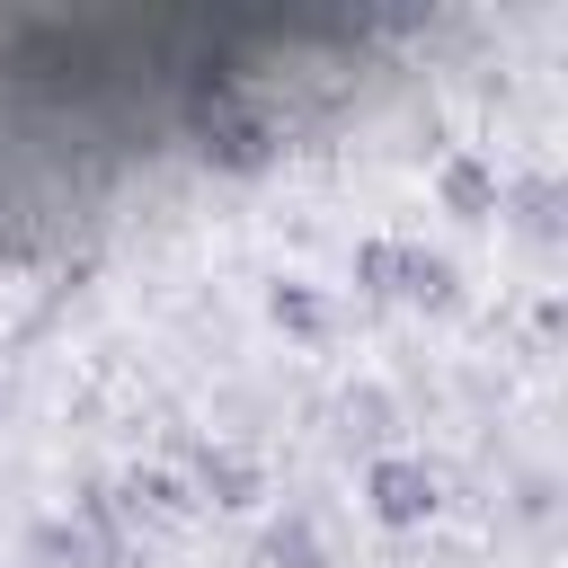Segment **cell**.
<instances>
[{
	"instance_id": "obj_1",
	"label": "cell",
	"mask_w": 568,
	"mask_h": 568,
	"mask_svg": "<svg viewBox=\"0 0 568 568\" xmlns=\"http://www.w3.org/2000/svg\"><path fill=\"white\" fill-rule=\"evenodd\" d=\"M355 284L364 293H390V302H453V257L399 248V240H364L355 248Z\"/></svg>"
},
{
	"instance_id": "obj_2",
	"label": "cell",
	"mask_w": 568,
	"mask_h": 568,
	"mask_svg": "<svg viewBox=\"0 0 568 568\" xmlns=\"http://www.w3.org/2000/svg\"><path fill=\"white\" fill-rule=\"evenodd\" d=\"M364 497H373V515H382L390 532H417V524H426V515L444 506V488H435V470H426V462H399V453L364 470Z\"/></svg>"
},
{
	"instance_id": "obj_3",
	"label": "cell",
	"mask_w": 568,
	"mask_h": 568,
	"mask_svg": "<svg viewBox=\"0 0 568 568\" xmlns=\"http://www.w3.org/2000/svg\"><path fill=\"white\" fill-rule=\"evenodd\" d=\"M195 133H204V160H213V169H231V178H257V169L275 160V124H266V115H248V106H213Z\"/></svg>"
},
{
	"instance_id": "obj_4",
	"label": "cell",
	"mask_w": 568,
	"mask_h": 568,
	"mask_svg": "<svg viewBox=\"0 0 568 568\" xmlns=\"http://www.w3.org/2000/svg\"><path fill=\"white\" fill-rule=\"evenodd\" d=\"M195 488H204L213 506H257V497H266V470H257L248 453H222V444H204V453H195Z\"/></svg>"
},
{
	"instance_id": "obj_5",
	"label": "cell",
	"mask_w": 568,
	"mask_h": 568,
	"mask_svg": "<svg viewBox=\"0 0 568 568\" xmlns=\"http://www.w3.org/2000/svg\"><path fill=\"white\" fill-rule=\"evenodd\" d=\"M115 515H133V524H160V532H178L186 515H195V497L169 479V470H133L124 479V497H115Z\"/></svg>"
},
{
	"instance_id": "obj_6",
	"label": "cell",
	"mask_w": 568,
	"mask_h": 568,
	"mask_svg": "<svg viewBox=\"0 0 568 568\" xmlns=\"http://www.w3.org/2000/svg\"><path fill=\"white\" fill-rule=\"evenodd\" d=\"M435 186H444V204H453L462 222H479V213H497V178H488L479 160H444V178H435Z\"/></svg>"
},
{
	"instance_id": "obj_7",
	"label": "cell",
	"mask_w": 568,
	"mask_h": 568,
	"mask_svg": "<svg viewBox=\"0 0 568 568\" xmlns=\"http://www.w3.org/2000/svg\"><path fill=\"white\" fill-rule=\"evenodd\" d=\"M266 320H275V328H293V337H320V328H328V302H320L311 284H293V275H284V284L266 293Z\"/></svg>"
},
{
	"instance_id": "obj_8",
	"label": "cell",
	"mask_w": 568,
	"mask_h": 568,
	"mask_svg": "<svg viewBox=\"0 0 568 568\" xmlns=\"http://www.w3.org/2000/svg\"><path fill=\"white\" fill-rule=\"evenodd\" d=\"M257 568H328V550H320V532L293 515V524H275V532L257 541Z\"/></svg>"
},
{
	"instance_id": "obj_9",
	"label": "cell",
	"mask_w": 568,
	"mask_h": 568,
	"mask_svg": "<svg viewBox=\"0 0 568 568\" xmlns=\"http://www.w3.org/2000/svg\"><path fill=\"white\" fill-rule=\"evenodd\" d=\"M524 222H532V231H541V240H550V231H559V213H550V186H524Z\"/></svg>"
}]
</instances>
